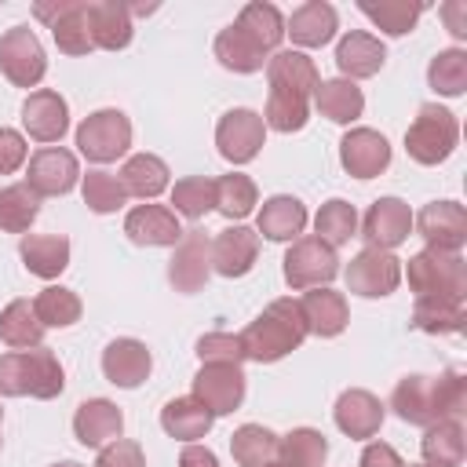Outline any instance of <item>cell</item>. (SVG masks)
<instances>
[{
	"label": "cell",
	"instance_id": "56",
	"mask_svg": "<svg viewBox=\"0 0 467 467\" xmlns=\"http://www.w3.org/2000/svg\"><path fill=\"white\" fill-rule=\"evenodd\" d=\"M55 467H84V463H77V460H62V463H55Z\"/></svg>",
	"mask_w": 467,
	"mask_h": 467
},
{
	"label": "cell",
	"instance_id": "31",
	"mask_svg": "<svg viewBox=\"0 0 467 467\" xmlns=\"http://www.w3.org/2000/svg\"><path fill=\"white\" fill-rule=\"evenodd\" d=\"M168 164L157 157V153H135V157H128L124 161V168H120V186H124V193L128 197H142V201H153V197H161L164 190H168Z\"/></svg>",
	"mask_w": 467,
	"mask_h": 467
},
{
	"label": "cell",
	"instance_id": "16",
	"mask_svg": "<svg viewBox=\"0 0 467 467\" xmlns=\"http://www.w3.org/2000/svg\"><path fill=\"white\" fill-rule=\"evenodd\" d=\"M416 230L427 241V248L460 252L467 244V212L456 201H431L416 215Z\"/></svg>",
	"mask_w": 467,
	"mask_h": 467
},
{
	"label": "cell",
	"instance_id": "54",
	"mask_svg": "<svg viewBox=\"0 0 467 467\" xmlns=\"http://www.w3.org/2000/svg\"><path fill=\"white\" fill-rule=\"evenodd\" d=\"M179 467H219V456H215L208 445L190 441V445L179 452Z\"/></svg>",
	"mask_w": 467,
	"mask_h": 467
},
{
	"label": "cell",
	"instance_id": "20",
	"mask_svg": "<svg viewBox=\"0 0 467 467\" xmlns=\"http://www.w3.org/2000/svg\"><path fill=\"white\" fill-rule=\"evenodd\" d=\"M259 259V234L248 226H226L212 241V270L223 277H244Z\"/></svg>",
	"mask_w": 467,
	"mask_h": 467
},
{
	"label": "cell",
	"instance_id": "23",
	"mask_svg": "<svg viewBox=\"0 0 467 467\" xmlns=\"http://www.w3.org/2000/svg\"><path fill=\"white\" fill-rule=\"evenodd\" d=\"M336 427L347 434V438H376V431L383 427V401L372 394V390H361V387H350L339 394L336 409Z\"/></svg>",
	"mask_w": 467,
	"mask_h": 467
},
{
	"label": "cell",
	"instance_id": "35",
	"mask_svg": "<svg viewBox=\"0 0 467 467\" xmlns=\"http://www.w3.org/2000/svg\"><path fill=\"white\" fill-rule=\"evenodd\" d=\"M234 26H237L255 47H263L266 55L277 51V44L285 40V18H281V11H277L274 4H263V0L244 4Z\"/></svg>",
	"mask_w": 467,
	"mask_h": 467
},
{
	"label": "cell",
	"instance_id": "44",
	"mask_svg": "<svg viewBox=\"0 0 467 467\" xmlns=\"http://www.w3.org/2000/svg\"><path fill=\"white\" fill-rule=\"evenodd\" d=\"M310 117V99L299 95V91H285V88H270L266 95V113H263V124L274 128V131H299Z\"/></svg>",
	"mask_w": 467,
	"mask_h": 467
},
{
	"label": "cell",
	"instance_id": "3",
	"mask_svg": "<svg viewBox=\"0 0 467 467\" xmlns=\"http://www.w3.org/2000/svg\"><path fill=\"white\" fill-rule=\"evenodd\" d=\"M66 387V372L55 358V350L47 347H33V350H7L0 354V394L7 398H40L51 401L58 398Z\"/></svg>",
	"mask_w": 467,
	"mask_h": 467
},
{
	"label": "cell",
	"instance_id": "4",
	"mask_svg": "<svg viewBox=\"0 0 467 467\" xmlns=\"http://www.w3.org/2000/svg\"><path fill=\"white\" fill-rule=\"evenodd\" d=\"M409 288L416 299H463L467 296V263L460 252H441V248H423L409 259L405 266Z\"/></svg>",
	"mask_w": 467,
	"mask_h": 467
},
{
	"label": "cell",
	"instance_id": "25",
	"mask_svg": "<svg viewBox=\"0 0 467 467\" xmlns=\"http://www.w3.org/2000/svg\"><path fill=\"white\" fill-rule=\"evenodd\" d=\"M339 29V15L332 4L325 0H306L292 11V18L285 22V33L292 36V44L299 47H325Z\"/></svg>",
	"mask_w": 467,
	"mask_h": 467
},
{
	"label": "cell",
	"instance_id": "37",
	"mask_svg": "<svg viewBox=\"0 0 467 467\" xmlns=\"http://www.w3.org/2000/svg\"><path fill=\"white\" fill-rule=\"evenodd\" d=\"M33 314L44 328H69L80 321L84 314V303L73 288H62V285H47L44 292H36L33 299Z\"/></svg>",
	"mask_w": 467,
	"mask_h": 467
},
{
	"label": "cell",
	"instance_id": "10",
	"mask_svg": "<svg viewBox=\"0 0 467 467\" xmlns=\"http://www.w3.org/2000/svg\"><path fill=\"white\" fill-rule=\"evenodd\" d=\"M401 285V259L383 248H361L347 266V288L365 299H383Z\"/></svg>",
	"mask_w": 467,
	"mask_h": 467
},
{
	"label": "cell",
	"instance_id": "51",
	"mask_svg": "<svg viewBox=\"0 0 467 467\" xmlns=\"http://www.w3.org/2000/svg\"><path fill=\"white\" fill-rule=\"evenodd\" d=\"M95 467H146V456H142V445H139V441H131V438H113L109 445L99 449Z\"/></svg>",
	"mask_w": 467,
	"mask_h": 467
},
{
	"label": "cell",
	"instance_id": "58",
	"mask_svg": "<svg viewBox=\"0 0 467 467\" xmlns=\"http://www.w3.org/2000/svg\"><path fill=\"white\" fill-rule=\"evenodd\" d=\"M0 427H4V409H0ZM0 441H4V438H0Z\"/></svg>",
	"mask_w": 467,
	"mask_h": 467
},
{
	"label": "cell",
	"instance_id": "52",
	"mask_svg": "<svg viewBox=\"0 0 467 467\" xmlns=\"http://www.w3.org/2000/svg\"><path fill=\"white\" fill-rule=\"evenodd\" d=\"M26 157H29L26 139H22L15 128H0V175L18 171V168L26 164Z\"/></svg>",
	"mask_w": 467,
	"mask_h": 467
},
{
	"label": "cell",
	"instance_id": "21",
	"mask_svg": "<svg viewBox=\"0 0 467 467\" xmlns=\"http://www.w3.org/2000/svg\"><path fill=\"white\" fill-rule=\"evenodd\" d=\"M124 431V412L109 398H88L73 412V434L88 449H102Z\"/></svg>",
	"mask_w": 467,
	"mask_h": 467
},
{
	"label": "cell",
	"instance_id": "7",
	"mask_svg": "<svg viewBox=\"0 0 467 467\" xmlns=\"http://www.w3.org/2000/svg\"><path fill=\"white\" fill-rule=\"evenodd\" d=\"M339 274V255L321 237H296L285 252V281L288 288H328V281Z\"/></svg>",
	"mask_w": 467,
	"mask_h": 467
},
{
	"label": "cell",
	"instance_id": "41",
	"mask_svg": "<svg viewBox=\"0 0 467 467\" xmlns=\"http://www.w3.org/2000/svg\"><path fill=\"white\" fill-rule=\"evenodd\" d=\"M328 441L314 427H296L285 438H277V460L285 467H325Z\"/></svg>",
	"mask_w": 467,
	"mask_h": 467
},
{
	"label": "cell",
	"instance_id": "19",
	"mask_svg": "<svg viewBox=\"0 0 467 467\" xmlns=\"http://www.w3.org/2000/svg\"><path fill=\"white\" fill-rule=\"evenodd\" d=\"M150 368H153V354H150V347H146L142 339L120 336V339H113V343L102 350V376H106L113 387L131 390V387L146 383Z\"/></svg>",
	"mask_w": 467,
	"mask_h": 467
},
{
	"label": "cell",
	"instance_id": "45",
	"mask_svg": "<svg viewBox=\"0 0 467 467\" xmlns=\"http://www.w3.org/2000/svg\"><path fill=\"white\" fill-rule=\"evenodd\" d=\"M358 11H361L365 18H372L387 36H405V33H412L416 18L423 15V7H420V4H409V0H379V4L361 0Z\"/></svg>",
	"mask_w": 467,
	"mask_h": 467
},
{
	"label": "cell",
	"instance_id": "46",
	"mask_svg": "<svg viewBox=\"0 0 467 467\" xmlns=\"http://www.w3.org/2000/svg\"><path fill=\"white\" fill-rule=\"evenodd\" d=\"M427 80H431V88H434L438 95H445V99L463 95V88H467V51H460V47L438 51V55L431 58V66H427Z\"/></svg>",
	"mask_w": 467,
	"mask_h": 467
},
{
	"label": "cell",
	"instance_id": "17",
	"mask_svg": "<svg viewBox=\"0 0 467 467\" xmlns=\"http://www.w3.org/2000/svg\"><path fill=\"white\" fill-rule=\"evenodd\" d=\"M193 398L212 412L226 416L244 401V372L241 365H201L193 376Z\"/></svg>",
	"mask_w": 467,
	"mask_h": 467
},
{
	"label": "cell",
	"instance_id": "13",
	"mask_svg": "<svg viewBox=\"0 0 467 467\" xmlns=\"http://www.w3.org/2000/svg\"><path fill=\"white\" fill-rule=\"evenodd\" d=\"M412 234V212L401 197H379L368 204L365 223H361V237L365 248H383L394 252L398 244H405Z\"/></svg>",
	"mask_w": 467,
	"mask_h": 467
},
{
	"label": "cell",
	"instance_id": "32",
	"mask_svg": "<svg viewBox=\"0 0 467 467\" xmlns=\"http://www.w3.org/2000/svg\"><path fill=\"white\" fill-rule=\"evenodd\" d=\"M423 463L427 467H460L467 456V438H463V423L460 420H438L427 427L423 441H420Z\"/></svg>",
	"mask_w": 467,
	"mask_h": 467
},
{
	"label": "cell",
	"instance_id": "50",
	"mask_svg": "<svg viewBox=\"0 0 467 467\" xmlns=\"http://www.w3.org/2000/svg\"><path fill=\"white\" fill-rule=\"evenodd\" d=\"M197 358H201V365H241V361H244L241 336L208 332V336L197 339Z\"/></svg>",
	"mask_w": 467,
	"mask_h": 467
},
{
	"label": "cell",
	"instance_id": "24",
	"mask_svg": "<svg viewBox=\"0 0 467 467\" xmlns=\"http://www.w3.org/2000/svg\"><path fill=\"white\" fill-rule=\"evenodd\" d=\"M387 62V47L379 36L365 33V29H350L339 44H336V66L343 73V80H361V77H376Z\"/></svg>",
	"mask_w": 467,
	"mask_h": 467
},
{
	"label": "cell",
	"instance_id": "39",
	"mask_svg": "<svg viewBox=\"0 0 467 467\" xmlns=\"http://www.w3.org/2000/svg\"><path fill=\"white\" fill-rule=\"evenodd\" d=\"M215 58H219L226 69H234V73H259L270 55H266L263 47H255L237 26H226V29H219V36H215Z\"/></svg>",
	"mask_w": 467,
	"mask_h": 467
},
{
	"label": "cell",
	"instance_id": "55",
	"mask_svg": "<svg viewBox=\"0 0 467 467\" xmlns=\"http://www.w3.org/2000/svg\"><path fill=\"white\" fill-rule=\"evenodd\" d=\"M441 15L449 18V33L463 40V36H467V18H463V15H467V4L452 0V4H445V7H441Z\"/></svg>",
	"mask_w": 467,
	"mask_h": 467
},
{
	"label": "cell",
	"instance_id": "43",
	"mask_svg": "<svg viewBox=\"0 0 467 467\" xmlns=\"http://www.w3.org/2000/svg\"><path fill=\"white\" fill-rule=\"evenodd\" d=\"M314 230H317L314 237H321V241L332 244V248L347 244L350 237H358V212H354V204L343 201V197L325 201V204L317 208V215H314Z\"/></svg>",
	"mask_w": 467,
	"mask_h": 467
},
{
	"label": "cell",
	"instance_id": "8",
	"mask_svg": "<svg viewBox=\"0 0 467 467\" xmlns=\"http://www.w3.org/2000/svg\"><path fill=\"white\" fill-rule=\"evenodd\" d=\"M0 73L15 88H36L47 73V55L29 26H11L0 36Z\"/></svg>",
	"mask_w": 467,
	"mask_h": 467
},
{
	"label": "cell",
	"instance_id": "59",
	"mask_svg": "<svg viewBox=\"0 0 467 467\" xmlns=\"http://www.w3.org/2000/svg\"><path fill=\"white\" fill-rule=\"evenodd\" d=\"M423 467H427V463H423Z\"/></svg>",
	"mask_w": 467,
	"mask_h": 467
},
{
	"label": "cell",
	"instance_id": "30",
	"mask_svg": "<svg viewBox=\"0 0 467 467\" xmlns=\"http://www.w3.org/2000/svg\"><path fill=\"white\" fill-rule=\"evenodd\" d=\"M266 77H270V88H285V91H299V95H314L321 77H317V66L314 58H306L303 51H274L266 58Z\"/></svg>",
	"mask_w": 467,
	"mask_h": 467
},
{
	"label": "cell",
	"instance_id": "6",
	"mask_svg": "<svg viewBox=\"0 0 467 467\" xmlns=\"http://www.w3.org/2000/svg\"><path fill=\"white\" fill-rule=\"evenodd\" d=\"M128 146H131V120L120 109H95L77 128V150L95 164H109L124 157Z\"/></svg>",
	"mask_w": 467,
	"mask_h": 467
},
{
	"label": "cell",
	"instance_id": "27",
	"mask_svg": "<svg viewBox=\"0 0 467 467\" xmlns=\"http://www.w3.org/2000/svg\"><path fill=\"white\" fill-rule=\"evenodd\" d=\"M91 44L102 51H120L131 44V11L120 0H95L88 4Z\"/></svg>",
	"mask_w": 467,
	"mask_h": 467
},
{
	"label": "cell",
	"instance_id": "40",
	"mask_svg": "<svg viewBox=\"0 0 467 467\" xmlns=\"http://www.w3.org/2000/svg\"><path fill=\"white\" fill-rule=\"evenodd\" d=\"M230 452L241 467H266L277 460V434L263 423H244L230 434Z\"/></svg>",
	"mask_w": 467,
	"mask_h": 467
},
{
	"label": "cell",
	"instance_id": "9",
	"mask_svg": "<svg viewBox=\"0 0 467 467\" xmlns=\"http://www.w3.org/2000/svg\"><path fill=\"white\" fill-rule=\"evenodd\" d=\"M263 142H266V124H263V113L255 109H244V106L226 109L215 124V146L230 164L255 161Z\"/></svg>",
	"mask_w": 467,
	"mask_h": 467
},
{
	"label": "cell",
	"instance_id": "2",
	"mask_svg": "<svg viewBox=\"0 0 467 467\" xmlns=\"http://www.w3.org/2000/svg\"><path fill=\"white\" fill-rule=\"evenodd\" d=\"M306 339V321L299 310V299H274L263 306V314L241 332V347L248 361L270 365L292 354Z\"/></svg>",
	"mask_w": 467,
	"mask_h": 467
},
{
	"label": "cell",
	"instance_id": "48",
	"mask_svg": "<svg viewBox=\"0 0 467 467\" xmlns=\"http://www.w3.org/2000/svg\"><path fill=\"white\" fill-rule=\"evenodd\" d=\"M80 193H84V204H88L95 215H109V212L124 208V201H128L120 179H117L113 171H102V168H95V171H88V175L80 179Z\"/></svg>",
	"mask_w": 467,
	"mask_h": 467
},
{
	"label": "cell",
	"instance_id": "15",
	"mask_svg": "<svg viewBox=\"0 0 467 467\" xmlns=\"http://www.w3.org/2000/svg\"><path fill=\"white\" fill-rule=\"evenodd\" d=\"M339 164L354 179H376L390 164V142L376 128H350L339 139Z\"/></svg>",
	"mask_w": 467,
	"mask_h": 467
},
{
	"label": "cell",
	"instance_id": "18",
	"mask_svg": "<svg viewBox=\"0 0 467 467\" xmlns=\"http://www.w3.org/2000/svg\"><path fill=\"white\" fill-rule=\"evenodd\" d=\"M22 128L36 142H58L69 131V106H66V99L58 91H51V88L29 91L26 102H22Z\"/></svg>",
	"mask_w": 467,
	"mask_h": 467
},
{
	"label": "cell",
	"instance_id": "38",
	"mask_svg": "<svg viewBox=\"0 0 467 467\" xmlns=\"http://www.w3.org/2000/svg\"><path fill=\"white\" fill-rule=\"evenodd\" d=\"M467 321V310H463V299H416L412 306V325L427 336H449V332H460Z\"/></svg>",
	"mask_w": 467,
	"mask_h": 467
},
{
	"label": "cell",
	"instance_id": "28",
	"mask_svg": "<svg viewBox=\"0 0 467 467\" xmlns=\"http://www.w3.org/2000/svg\"><path fill=\"white\" fill-rule=\"evenodd\" d=\"M306 226V208L292 193H274L259 208V230L266 241H296Z\"/></svg>",
	"mask_w": 467,
	"mask_h": 467
},
{
	"label": "cell",
	"instance_id": "53",
	"mask_svg": "<svg viewBox=\"0 0 467 467\" xmlns=\"http://www.w3.org/2000/svg\"><path fill=\"white\" fill-rule=\"evenodd\" d=\"M358 467H405V460L387 445V441H368Z\"/></svg>",
	"mask_w": 467,
	"mask_h": 467
},
{
	"label": "cell",
	"instance_id": "42",
	"mask_svg": "<svg viewBox=\"0 0 467 467\" xmlns=\"http://www.w3.org/2000/svg\"><path fill=\"white\" fill-rule=\"evenodd\" d=\"M40 215V197L26 182H11L0 190V230L4 234H26Z\"/></svg>",
	"mask_w": 467,
	"mask_h": 467
},
{
	"label": "cell",
	"instance_id": "1",
	"mask_svg": "<svg viewBox=\"0 0 467 467\" xmlns=\"http://www.w3.org/2000/svg\"><path fill=\"white\" fill-rule=\"evenodd\" d=\"M390 409L412 427L460 420L467 412V379L456 368H445L438 376H405L390 394Z\"/></svg>",
	"mask_w": 467,
	"mask_h": 467
},
{
	"label": "cell",
	"instance_id": "36",
	"mask_svg": "<svg viewBox=\"0 0 467 467\" xmlns=\"http://www.w3.org/2000/svg\"><path fill=\"white\" fill-rule=\"evenodd\" d=\"M0 339H4L11 350L40 347V339H44V325L36 321L29 299H11V303L0 310Z\"/></svg>",
	"mask_w": 467,
	"mask_h": 467
},
{
	"label": "cell",
	"instance_id": "26",
	"mask_svg": "<svg viewBox=\"0 0 467 467\" xmlns=\"http://www.w3.org/2000/svg\"><path fill=\"white\" fill-rule=\"evenodd\" d=\"M299 310H303V321H306V332L321 336V339H332L347 328L350 321V310H347V299L343 292H332V288H310L303 299H299Z\"/></svg>",
	"mask_w": 467,
	"mask_h": 467
},
{
	"label": "cell",
	"instance_id": "14",
	"mask_svg": "<svg viewBox=\"0 0 467 467\" xmlns=\"http://www.w3.org/2000/svg\"><path fill=\"white\" fill-rule=\"evenodd\" d=\"M212 274V241L204 230H182L179 244H175V255L168 263V281L175 285V292H201L204 281Z\"/></svg>",
	"mask_w": 467,
	"mask_h": 467
},
{
	"label": "cell",
	"instance_id": "22",
	"mask_svg": "<svg viewBox=\"0 0 467 467\" xmlns=\"http://www.w3.org/2000/svg\"><path fill=\"white\" fill-rule=\"evenodd\" d=\"M124 234L135 244H142V248H168V244L175 248L179 237H182V226H179L171 208H164V204H139V208L128 212Z\"/></svg>",
	"mask_w": 467,
	"mask_h": 467
},
{
	"label": "cell",
	"instance_id": "49",
	"mask_svg": "<svg viewBox=\"0 0 467 467\" xmlns=\"http://www.w3.org/2000/svg\"><path fill=\"white\" fill-rule=\"evenodd\" d=\"M171 204L186 219H204L215 208V182L204 175H186L171 186Z\"/></svg>",
	"mask_w": 467,
	"mask_h": 467
},
{
	"label": "cell",
	"instance_id": "11",
	"mask_svg": "<svg viewBox=\"0 0 467 467\" xmlns=\"http://www.w3.org/2000/svg\"><path fill=\"white\" fill-rule=\"evenodd\" d=\"M33 15L47 22L58 51L66 55H88L91 44V26H88V0H58V4H36Z\"/></svg>",
	"mask_w": 467,
	"mask_h": 467
},
{
	"label": "cell",
	"instance_id": "29",
	"mask_svg": "<svg viewBox=\"0 0 467 467\" xmlns=\"http://www.w3.org/2000/svg\"><path fill=\"white\" fill-rule=\"evenodd\" d=\"M18 255L29 274L51 281L69 266V241L62 234H26L18 244Z\"/></svg>",
	"mask_w": 467,
	"mask_h": 467
},
{
	"label": "cell",
	"instance_id": "33",
	"mask_svg": "<svg viewBox=\"0 0 467 467\" xmlns=\"http://www.w3.org/2000/svg\"><path fill=\"white\" fill-rule=\"evenodd\" d=\"M212 423H215V416H212L193 394L171 398V401L161 409V427H164L171 438H179V441H197V438H204V434L212 431Z\"/></svg>",
	"mask_w": 467,
	"mask_h": 467
},
{
	"label": "cell",
	"instance_id": "5",
	"mask_svg": "<svg viewBox=\"0 0 467 467\" xmlns=\"http://www.w3.org/2000/svg\"><path fill=\"white\" fill-rule=\"evenodd\" d=\"M456 142H460V124H456V117H452L445 106H438V102L420 106L416 120H412L409 131H405V150H409V157H412L416 164H427V168L449 161L452 150H456Z\"/></svg>",
	"mask_w": 467,
	"mask_h": 467
},
{
	"label": "cell",
	"instance_id": "12",
	"mask_svg": "<svg viewBox=\"0 0 467 467\" xmlns=\"http://www.w3.org/2000/svg\"><path fill=\"white\" fill-rule=\"evenodd\" d=\"M80 179V168H77V157L62 146H44L29 157V168H26V186L36 193V197H62L77 186Z\"/></svg>",
	"mask_w": 467,
	"mask_h": 467
},
{
	"label": "cell",
	"instance_id": "34",
	"mask_svg": "<svg viewBox=\"0 0 467 467\" xmlns=\"http://www.w3.org/2000/svg\"><path fill=\"white\" fill-rule=\"evenodd\" d=\"M314 102H317L321 117H328L332 124H354L361 117V109H365L361 88L354 80H343V77L321 80L317 91H314Z\"/></svg>",
	"mask_w": 467,
	"mask_h": 467
},
{
	"label": "cell",
	"instance_id": "57",
	"mask_svg": "<svg viewBox=\"0 0 467 467\" xmlns=\"http://www.w3.org/2000/svg\"><path fill=\"white\" fill-rule=\"evenodd\" d=\"M266 467H285V463H281V460H274V463H266Z\"/></svg>",
	"mask_w": 467,
	"mask_h": 467
},
{
	"label": "cell",
	"instance_id": "47",
	"mask_svg": "<svg viewBox=\"0 0 467 467\" xmlns=\"http://www.w3.org/2000/svg\"><path fill=\"white\" fill-rule=\"evenodd\" d=\"M255 204H259V190L248 175L230 171V175L215 179V212H223L226 219H244Z\"/></svg>",
	"mask_w": 467,
	"mask_h": 467
}]
</instances>
